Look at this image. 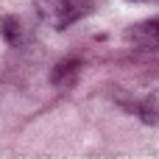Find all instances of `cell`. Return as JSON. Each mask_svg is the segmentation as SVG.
I'll use <instances>...</instances> for the list:
<instances>
[{
	"instance_id": "cell-1",
	"label": "cell",
	"mask_w": 159,
	"mask_h": 159,
	"mask_svg": "<svg viewBox=\"0 0 159 159\" xmlns=\"http://www.w3.org/2000/svg\"><path fill=\"white\" fill-rule=\"evenodd\" d=\"M36 17L53 28V31H64L73 22H78L81 17H87L95 6V0H31Z\"/></svg>"
},
{
	"instance_id": "cell-2",
	"label": "cell",
	"mask_w": 159,
	"mask_h": 159,
	"mask_svg": "<svg viewBox=\"0 0 159 159\" xmlns=\"http://www.w3.org/2000/svg\"><path fill=\"white\" fill-rule=\"evenodd\" d=\"M0 36L11 48H25V45L34 42V25L22 14H6L0 20Z\"/></svg>"
},
{
	"instance_id": "cell-3",
	"label": "cell",
	"mask_w": 159,
	"mask_h": 159,
	"mask_svg": "<svg viewBox=\"0 0 159 159\" xmlns=\"http://www.w3.org/2000/svg\"><path fill=\"white\" fill-rule=\"evenodd\" d=\"M126 39L137 48H159V17H151V20H143L137 25L129 28Z\"/></svg>"
},
{
	"instance_id": "cell-4",
	"label": "cell",
	"mask_w": 159,
	"mask_h": 159,
	"mask_svg": "<svg viewBox=\"0 0 159 159\" xmlns=\"http://www.w3.org/2000/svg\"><path fill=\"white\" fill-rule=\"evenodd\" d=\"M137 115H140V120H143L145 126L159 129V89H151V92L143 98V103L137 106Z\"/></svg>"
},
{
	"instance_id": "cell-5",
	"label": "cell",
	"mask_w": 159,
	"mask_h": 159,
	"mask_svg": "<svg viewBox=\"0 0 159 159\" xmlns=\"http://www.w3.org/2000/svg\"><path fill=\"white\" fill-rule=\"evenodd\" d=\"M78 73H81V61H78V59H61V61L53 67L50 81H53L56 87H64V84H73Z\"/></svg>"
},
{
	"instance_id": "cell-6",
	"label": "cell",
	"mask_w": 159,
	"mask_h": 159,
	"mask_svg": "<svg viewBox=\"0 0 159 159\" xmlns=\"http://www.w3.org/2000/svg\"><path fill=\"white\" fill-rule=\"evenodd\" d=\"M131 3H151V0H131Z\"/></svg>"
}]
</instances>
